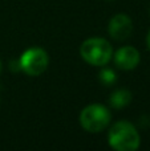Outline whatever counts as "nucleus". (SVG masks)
I'll use <instances>...</instances> for the list:
<instances>
[{"mask_svg":"<svg viewBox=\"0 0 150 151\" xmlns=\"http://www.w3.org/2000/svg\"><path fill=\"white\" fill-rule=\"evenodd\" d=\"M130 101H132V93L126 89L116 90L110 97V104L116 109H121V107L126 106Z\"/></svg>","mask_w":150,"mask_h":151,"instance_id":"7","label":"nucleus"},{"mask_svg":"<svg viewBox=\"0 0 150 151\" xmlns=\"http://www.w3.org/2000/svg\"><path fill=\"white\" fill-rule=\"evenodd\" d=\"M114 73L113 70H110V69H104L102 72H101V80H102L104 83H112L114 81Z\"/></svg>","mask_w":150,"mask_h":151,"instance_id":"8","label":"nucleus"},{"mask_svg":"<svg viewBox=\"0 0 150 151\" xmlns=\"http://www.w3.org/2000/svg\"><path fill=\"white\" fill-rule=\"evenodd\" d=\"M114 63L120 69L132 70L140 63V52L133 47H122L114 55Z\"/></svg>","mask_w":150,"mask_h":151,"instance_id":"6","label":"nucleus"},{"mask_svg":"<svg viewBox=\"0 0 150 151\" xmlns=\"http://www.w3.org/2000/svg\"><path fill=\"white\" fill-rule=\"evenodd\" d=\"M80 53H81V57L90 65L104 66L112 58L113 49L106 40L93 37V39H88L82 42Z\"/></svg>","mask_w":150,"mask_h":151,"instance_id":"2","label":"nucleus"},{"mask_svg":"<svg viewBox=\"0 0 150 151\" xmlns=\"http://www.w3.org/2000/svg\"><path fill=\"white\" fill-rule=\"evenodd\" d=\"M112 114L104 105L93 104L87 106L80 114V122L84 130L89 133H100L110 122Z\"/></svg>","mask_w":150,"mask_h":151,"instance_id":"3","label":"nucleus"},{"mask_svg":"<svg viewBox=\"0 0 150 151\" xmlns=\"http://www.w3.org/2000/svg\"><path fill=\"white\" fill-rule=\"evenodd\" d=\"M109 145L117 151H134L140 147V134L128 121H120L109 131Z\"/></svg>","mask_w":150,"mask_h":151,"instance_id":"1","label":"nucleus"},{"mask_svg":"<svg viewBox=\"0 0 150 151\" xmlns=\"http://www.w3.org/2000/svg\"><path fill=\"white\" fill-rule=\"evenodd\" d=\"M48 53L41 48H31L21 55L20 66L28 76H40L48 68Z\"/></svg>","mask_w":150,"mask_h":151,"instance_id":"4","label":"nucleus"},{"mask_svg":"<svg viewBox=\"0 0 150 151\" xmlns=\"http://www.w3.org/2000/svg\"><path fill=\"white\" fill-rule=\"evenodd\" d=\"M0 72H1V60H0Z\"/></svg>","mask_w":150,"mask_h":151,"instance_id":"10","label":"nucleus"},{"mask_svg":"<svg viewBox=\"0 0 150 151\" xmlns=\"http://www.w3.org/2000/svg\"><path fill=\"white\" fill-rule=\"evenodd\" d=\"M108 31L110 36L117 41H122V40L128 39L133 31L132 19L125 13H118L110 20Z\"/></svg>","mask_w":150,"mask_h":151,"instance_id":"5","label":"nucleus"},{"mask_svg":"<svg viewBox=\"0 0 150 151\" xmlns=\"http://www.w3.org/2000/svg\"><path fill=\"white\" fill-rule=\"evenodd\" d=\"M146 42H148V48L150 49V31H149V33H148V39H146Z\"/></svg>","mask_w":150,"mask_h":151,"instance_id":"9","label":"nucleus"}]
</instances>
